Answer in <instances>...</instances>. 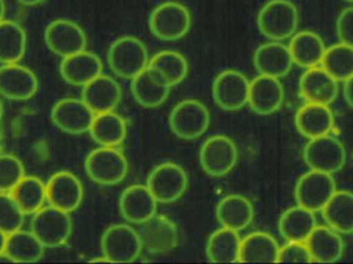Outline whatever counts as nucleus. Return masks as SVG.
<instances>
[{
  "label": "nucleus",
  "instance_id": "obj_1",
  "mask_svg": "<svg viewBox=\"0 0 353 264\" xmlns=\"http://www.w3.org/2000/svg\"><path fill=\"white\" fill-rule=\"evenodd\" d=\"M257 25L263 35L271 41H284L298 28V8L288 0H271L259 12Z\"/></svg>",
  "mask_w": 353,
  "mask_h": 264
},
{
  "label": "nucleus",
  "instance_id": "obj_2",
  "mask_svg": "<svg viewBox=\"0 0 353 264\" xmlns=\"http://www.w3.org/2000/svg\"><path fill=\"white\" fill-rule=\"evenodd\" d=\"M108 62L116 76L132 80L148 68V51L137 37H120L110 47Z\"/></svg>",
  "mask_w": 353,
  "mask_h": 264
},
{
  "label": "nucleus",
  "instance_id": "obj_3",
  "mask_svg": "<svg viewBox=\"0 0 353 264\" xmlns=\"http://www.w3.org/2000/svg\"><path fill=\"white\" fill-rule=\"evenodd\" d=\"M85 170L89 178L97 184L114 186L128 176V162L115 147H101L87 156Z\"/></svg>",
  "mask_w": 353,
  "mask_h": 264
},
{
  "label": "nucleus",
  "instance_id": "obj_4",
  "mask_svg": "<svg viewBox=\"0 0 353 264\" xmlns=\"http://www.w3.org/2000/svg\"><path fill=\"white\" fill-rule=\"evenodd\" d=\"M30 230L46 248H57L70 238L72 219L68 212L50 205L33 214Z\"/></svg>",
  "mask_w": 353,
  "mask_h": 264
},
{
  "label": "nucleus",
  "instance_id": "obj_5",
  "mask_svg": "<svg viewBox=\"0 0 353 264\" xmlns=\"http://www.w3.org/2000/svg\"><path fill=\"white\" fill-rule=\"evenodd\" d=\"M103 255L112 263H134L142 252L140 234L128 224L110 226L101 242Z\"/></svg>",
  "mask_w": 353,
  "mask_h": 264
},
{
  "label": "nucleus",
  "instance_id": "obj_6",
  "mask_svg": "<svg viewBox=\"0 0 353 264\" xmlns=\"http://www.w3.org/2000/svg\"><path fill=\"white\" fill-rule=\"evenodd\" d=\"M190 26V12L180 2L169 1L161 4L149 18L151 32L161 41H173L182 39Z\"/></svg>",
  "mask_w": 353,
  "mask_h": 264
},
{
  "label": "nucleus",
  "instance_id": "obj_7",
  "mask_svg": "<svg viewBox=\"0 0 353 264\" xmlns=\"http://www.w3.org/2000/svg\"><path fill=\"white\" fill-rule=\"evenodd\" d=\"M303 156L310 170L327 174L340 172L346 163L343 143L330 134L311 139L305 145Z\"/></svg>",
  "mask_w": 353,
  "mask_h": 264
},
{
  "label": "nucleus",
  "instance_id": "obj_8",
  "mask_svg": "<svg viewBox=\"0 0 353 264\" xmlns=\"http://www.w3.org/2000/svg\"><path fill=\"white\" fill-rule=\"evenodd\" d=\"M210 113L196 99H185L172 110L170 128L176 136L186 141L199 139L210 126Z\"/></svg>",
  "mask_w": 353,
  "mask_h": 264
},
{
  "label": "nucleus",
  "instance_id": "obj_9",
  "mask_svg": "<svg viewBox=\"0 0 353 264\" xmlns=\"http://www.w3.org/2000/svg\"><path fill=\"white\" fill-rule=\"evenodd\" d=\"M336 191L335 180L331 174L311 170L299 179L294 196L299 205L316 213L323 211Z\"/></svg>",
  "mask_w": 353,
  "mask_h": 264
},
{
  "label": "nucleus",
  "instance_id": "obj_10",
  "mask_svg": "<svg viewBox=\"0 0 353 264\" xmlns=\"http://www.w3.org/2000/svg\"><path fill=\"white\" fill-rule=\"evenodd\" d=\"M238 161V149L232 139L225 135L209 137L199 151V163L205 174L215 178L225 176L234 170Z\"/></svg>",
  "mask_w": 353,
  "mask_h": 264
},
{
  "label": "nucleus",
  "instance_id": "obj_11",
  "mask_svg": "<svg viewBox=\"0 0 353 264\" xmlns=\"http://www.w3.org/2000/svg\"><path fill=\"white\" fill-rule=\"evenodd\" d=\"M188 186V176L182 166L165 162L149 174L147 187L157 203H172L180 199Z\"/></svg>",
  "mask_w": 353,
  "mask_h": 264
},
{
  "label": "nucleus",
  "instance_id": "obj_12",
  "mask_svg": "<svg viewBox=\"0 0 353 264\" xmlns=\"http://www.w3.org/2000/svg\"><path fill=\"white\" fill-rule=\"evenodd\" d=\"M249 87L250 82L244 74L239 70H224L214 80V101L224 111H238L248 103Z\"/></svg>",
  "mask_w": 353,
  "mask_h": 264
},
{
  "label": "nucleus",
  "instance_id": "obj_13",
  "mask_svg": "<svg viewBox=\"0 0 353 264\" xmlns=\"http://www.w3.org/2000/svg\"><path fill=\"white\" fill-rule=\"evenodd\" d=\"M48 48L56 55L64 58L84 51L87 47V37L80 25L74 21H53L45 31Z\"/></svg>",
  "mask_w": 353,
  "mask_h": 264
},
{
  "label": "nucleus",
  "instance_id": "obj_14",
  "mask_svg": "<svg viewBox=\"0 0 353 264\" xmlns=\"http://www.w3.org/2000/svg\"><path fill=\"white\" fill-rule=\"evenodd\" d=\"M95 113L83 99H64L58 101L51 112L56 128L68 134L89 132Z\"/></svg>",
  "mask_w": 353,
  "mask_h": 264
},
{
  "label": "nucleus",
  "instance_id": "obj_15",
  "mask_svg": "<svg viewBox=\"0 0 353 264\" xmlns=\"http://www.w3.org/2000/svg\"><path fill=\"white\" fill-rule=\"evenodd\" d=\"M46 189L49 205L68 213L76 211L84 197L82 183L68 170L55 172L48 181Z\"/></svg>",
  "mask_w": 353,
  "mask_h": 264
},
{
  "label": "nucleus",
  "instance_id": "obj_16",
  "mask_svg": "<svg viewBox=\"0 0 353 264\" xmlns=\"http://www.w3.org/2000/svg\"><path fill=\"white\" fill-rule=\"evenodd\" d=\"M140 236L143 249L150 254H167L178 246V228L163 215H154L143 223Z\"/></svg>",
  "mask_w": 353,
  "mask_h": 264
},
{
  "label": "nucleus",
  "instance_id": "obj_17",
  "mask_svg": "<svg viewBox=\"0 0 353 264\" xmlns=\"http://www.w3.org/2000/svg\"><path fill=\"white\" fill-rule=\"evenodd\" d=\"M39 89V80L32 70L18 63L0 68V94L10 101H28Z\"/></svg>",
  "mask_w": 353,
  "mask_h": 264
},
{
  "label": "nucleus",
  "instance_id": "obj_18",
  "mask_svg": "<svg viewBox=\"0 0 353 264\" xmlns=\"http://www.w3.org/2000/svg\"><path fill=\"white\" fill-rule=\"evenodd\" d=\"M300 92L307 103L330 105L339 94V83L321 66H315L303 74Z\"/></svg>",
  "mask_w": 353,
  "mask_h": 264
},
{
  "label": "nucleus",
  "instance_id": "obj_19",
  "mask_svg": "<svg viewBox=\"0 0 353 264\" xmlns=\"http://www.w3.org/2000/svg\"><path fill=\"white\" fill-rule=\"evenodd\" d=\"M283 101V86L279 79L259 74L250 82L248 103L254 113L271 115L281 108Z\"/></svg>",
  "mask_w": 353,
  "mask_h": 264
},
{
  "label": "nucleus",
  "instance_id": "obj_20",
  "mask_svg": "<svg viewBox=\"0 0 353 264\" xmlns=\"http://www.w3.org/2000/svg\"><path fill=\"white\" fill-rule=\"evenodd\" d=\"M157 203L148 187L132 185L122 192L119 209L126 221L143 224L157 215Z\"/></svg>",
  "mask_w": 353,
  "mask_h": 264
},
{
  "label": "nucleus",
  "instance_id": "obj_21",
  "mask_svg": "<svg viewBox=\"0 0 353 264\" xmlns=\"http://www.w3.org/2000/svg\"><path fill=\"white\" fill-rule=\"evenodd\" d=\"M101 72L103 62L101 58L86 50L64 57L60 63L62 79L72 86L84 87L101 76Z\"/></svg>",
  "mask_w": 353,
  "mask_h": 264
},
{
  "label": "nucleus",
  "instance_id": "obj_22",
  "mask_svg": "<svg viewBox=\"0 0 353 264\" xmlns=\"http://www.w3.org/2000/svg\"><path fill=\"white\" fill-rule=\"evenodd\" d=\"M253 62L259 74L277 79L286 76L294 64L290 48L274 41L257 48Z\"/></svg>",
  "mask_w": 353,
  "mask_h": 264
},
{
  "label": "nucleus",
  "instance_id": "obj_23",
  "mask_svg": "<svg viewBox=\"0 0 353 264\" xmlns=\"http://www.w3.org/2000/svg\"><path fill=\"white\" fill-rule=\"evenodd\" d=\"M171 88L150 68H147L132 79V97L139 105L146 109H155L163 105L169 97Z\"/></svg>",
  "mask_w": 353,
  "mask_h": 264
},
{
  "label": "nucleus",
  "instance_id": "obj_24",
  "mask_svg": "<svg viewBox=\"0 0 353 264\" xmlns=\"http://www.w3.org/2000/svg\"><path fill=\"white\" fill-rule=\"evenodd\" d=\"M121 97L119 84L105 74L97 77L83 88L82 99L95 114L114 111Z\"/></svg>",
  "mask_w": 353,
  "mask_h": 264
},
{
  "label": "nucleus",
  "instance_id": "obj_25",
  "mask_svg": "<svg viewBox=\"0 0 353 264\" xmlns=\"http://www.w3.org/2000/svg\"><path fill=\"white\" fill-rule=\"evenodd\" d=\"M296 130L307 139L330 134L335 119L329 105L306 103L296 114Z\"/></svg>",
  "mask_w": 353,
  "mask_h": 264
},
{
  "label": "nucleus",
  "instance_id": "obj_26",
  "mask_svg": "<svg viewBox=\"0 0 353 264\" xmlns=\"http://www.w3.org/2000/svg\"><path fill=\"white\" fill-rule=\"evenodd\" d=\"M305 243L313 263H336L344 253L343 240L330 226H316Z\"/></svg>",
  "mask_w": 353,
  "mask_h": 264
},
{
  "label": "nucleus",
  "instance_id": "obj_27",
  "mask_svg": "<svg viewBox=\"0 0 353 264\" xmlns=\"http://www.w3.org/2000/svg\"><path fill=\"white\" fill-rule=\"evenodd\" d=\"M216 217L222 227L240 232L252 223L254 209L246 197L238 194L228 195L218 203Z\"/></svg>",
  "mask_w": 353,
  "mask_h": 264
},
{
  "label": "nucleus",
  "instance_id": "obj_28",
  "mask_svg": "<svg viewBox=\"0 0 353 264\" xmlns=\"http://www.w3.org/2000/svg\"><path fill=\"white\" fill-rule=\"evenodd\" d=\"M288 48L294 63L307 70L321 66L327 50L323 39L313 31H301L296 33Z\"/></svg>",
  "mask_w": 353,
  "mask_h": 264
},
{
  "label": "nucleus",
  "instance_id": "obj_29",
  "mask_svg": "<svg viewBox=\"0 0 353 264\" xmlns=\"http://www.w3.org/2000/svg\"><path fill=\"white\" fill-rule=\"evenodd\" d=\"M316 226L314 212L299 205L286 210L278 223L280 234L288 242H306Z\"/></svg>",
  "mask_w": 353,
  "mask_h": 264
},
{
  "label": "nucleus",
  "instance_id": "obj_30",
  "mask_svg": "<svg viewBox=\"0 0 353 264\" xmlns=\"http://www.w3.org/2000/svg\"><path fill=\"white\" fill-rule=\"evenodd\" d=\"M279 245L271 234L255 232L241 241L240 263H277Z\"/></svg>",
  "mask_w": 353,
  "mask_h": 264
},
{
  "label": "nucleus",
  "instance_id": "obj_31",
  "mask_svg": "<svg viewBox=\"0 0 353 264\" xmlns=\"http://www.w3.org/2000/svg\"><path fill=\"white\" fill-rule=\"evenodd\" d=\"M327 226L339 234H353V193L348 190L336 191L323 211Z\"/></svg>",
  "mask_w": 353,
  "mask_h": 264
},
{
  "label": "nucleus",
  "instance_id": "obj_32",
  "mask_svg": "<svg viewBox=\"0 0 353 264\" xmlns=\"http://www.w3.org/2000/svg\"><path fill=\"white\" fill-rule=\"evenodd\" d=\"M241 241L236 230L226 227L216 230L208 241V259L214 263H240Z\"/></svg>",
  "mask_w": 353,
  "mask_h": 264
},
{
  "label": "nucleus",
  "instance_id": "obj_33",
  "mask_svg": "<svg viewBox=\"0 0 353 264\" xmlns=\"http://www.w3.org/2000/svg\"><path fill=\"white\" fill-rule=\"evenodd\" d=\"M89 132L101 147H117L125 139L128 128L119 114L110 111L95 114Z\"/></svg>",
  "mask_w": 353,
  "mask_h": 264
},
{
  "label": "nucleus",
  "instance_id": "obj_34",
  "mask_svg": "<svg viewBox=\"0 0 353 264\" xmlns=\"http://www.w3.org/2000/svg\"><path fill=\"white\" fill-rule=\"evenodd\" d=\"M46 247L32 232L19 230L8 234L4 252L12 263H37L43 257Z\"/></svg>",
  "mask_w": 353,
  "mask_h": 264
},
{
  "label": "nucleus",
  "instance_id": "obj_35",
  "mask_svg": "<svg viewBox=\"0 0 353 264\" xmlns=\"http://www.w3.org/2000/svg\"><path fill=\"white\" fill-rule=\"evenodd\" d=\"M10 193L25 215L37 213L47 201L46 185L37 176H23Z\"/></svg>",
  "mask_w": 353,
  "mask_h": 264
},
{
  "label": "nucleus",
  "instance_id": "obj_36",
  "mask_svg": "<svg viewBox=\"0 0 353 264\" xmlns=\"http://www.w3.org/2000/svg\"><path fill=\"white\" fill-rule=\"evenodd\" d=\"M26 33L14 21L0 22V63H18L26 52Z\"/></svg>",
  "mask_w": 353,
  "mask_h": 264
},
{
  "label": "nucleus",
  "instance_id": "obj_37",
  "mask_svg": "<svg viewBox=\"0 0 353 264\" xmlns=\"http://www.w3.org/2000/svg\"><path fill=\"white\" fill-rule=\"evenodd\" d=\"M148 68L154 70L171 87L182 83L188 74V62L182 54L163 51L153 56Z\"/></svg>",
  "mask_w": 353,
  "mask_h": 264
},
{
  "label": "nucleus",
  "instance_id": "obj_38",
  "mask_svg": "<svg viewBox=\"0 0 353 264\" xmlns=\"http://www.w3.org/2000/svg\"><path fill=\"white\" fill-rule=\"evenodd\" d=\"M321 68L338 82L353 76V47L340 43L325 50Z\"/></svg>",
  "mask_w": 353,
  "mask_h": 264
},
{
  "label": "nucleus",
  "instance_id": "obj_39",
  "mask_svg": "<svg viewBox=\"0 0 353 264\" xmlns=\"http://www.w3.org/2000/svg\"><path fill=\"white\" fill-rule=\"evenodd\" d=\"M24 216L10 192H0V230L10 234L21 230Z\"/></svg>",
  "mask_w": 353,
  "mask_h": 264
},
{
  "label": "nucleus",
  "instance_id": "obj_40",
  "mask_svg": "<svg viewBox=\"0 0 353 264\" xmlns=\"http://www.w3.org/2000/svg\"><path fill=\"white\" fill-rule=\"evenodd\" d=\"M24 176V166L16 156L0 154V192H10Z\"/></svg>",
  "mask_w": 353,
  "mask_h": 264
},
{
  "label": "nucleus",
  "instance_id": "obj_41",
  "mask_svg": "<svg viewBox=\"0 0 353 264\" xmlns=\"http://www.w3.org/2000/svg\"><path fill=\"white\" fill-rule=\"evenodd\" d=\"M277 263H313V261L306 243L288 242L279 249Z\"/></svg>",
  "mask_w": 353,
  "mask_h": 264
},
{
  "label": "nucleus",
  "instance_id": "obj_42",
  "mask_svg": "<svg viewBox=\"0 0 353 264\" xmlns=\"http://www.w3.org/2000/svg\"><path fill=\"white\" fill-rule=\"evenodd\" d=\"M337 35L341 43L353 47V6L340 14L337 20Z\"/></svg>",
  "mask_w": 353,
  "mask_h": 264
},
{
  "label": "nucleus",
  "instance_id": "obj_43",
  "mask_svg": "<svg viewBox=\"0 0 353 264\" xmlns=\"http://www.w3.org/2000/svg\"><path fill=\"white\" fill-rule=\"evenodd\" d=\"M343 93L346 103L353 109V76L344 81Z\"/></svg>",
  "mask_w": 353,
  "mask_h": 264
},
{
  "label": "nucleus",
  "instance_id": "obj_44",
  "mask_svg": "<svg viewBox=\"0 0 353 264\" xmlns=\"http://www.w3.org/2000/svg\"><path fill=\"white\" fill-rule=\"evenodd\" d=\"M6 238L8 234L0 230V253H3L6 250Z\"/></svg>",
  "mask_w": 353,
  "mask_h": 264
},
{
  "label": "nucleus",
  "instance_id": "obj_45",
  "mask_svg": "<svg viewBox=\"0 0 353 264\" xmlns=\"http://www.w3.org/2000/svg\"><path fill=\"white\" fill-rule=\"evenodd\" d=\"M18 1L20 2L21 4H23V6H37V4L41 3L43 0H18Z\"/></svg>",
  "mask_w": 353,
  "mask_h": 264
},
{
  "label": "nucleus",
  "instance_id": "obj_46",
  "mask_svg": "<svg viewBox=\"0 0 353 264\" xmlns=\"http://www.w3.org/2000/svg\"><path fill=\"white\" fill-rule=\"evenodd\" d=\"M4 14H6V4L3 0H0V22L3 21Z\"/></svg>",
  "mask_w": 353,
  "mask_h": 264
},
{
  "label": "nucleus",
  "instance_id": "obj_47",
  "mask_svg": "<svg viewBox=\"0 0 353 264\" xmlns=\"http://www.w3.org/2000/svg\"><path fill=\"white\" fill-rule=\"evenodd\" d=\"M91 263H109L105 256H101V258H94L91 261Z\"/></svg>",
  "mask_w": 353,
  "mask_h": 264
},
{
  "label": "nucleus",
  "instance_id": "obj_48",
  "mask_svg": "<svg viewBox=\"0 0 353 264\" xmlns=\"http://www.w3.org/2000/svg\"><path fill=\"white\" fill-rule=\"evenodd\" d=\"M2 115H3V105H2L1 99H0V120H1Z\"/></svg>",
  "mask_w": 353,
  "mask_h": 264
},
{
  "label": "nucleus",
  "instance_id": "obj_49",
  "mask_svg": "<svg viewBox=\"0 0 353 264\" xmlns=\"http://www.w3.org/2000/svg\"><path fill=\"white\" fill-rule=\"evenodd\" d=\"M346 1L353 2V0H346Z\"/></svg>",
  "mask_w": 353,
  "mask_h": 264
}]
</instances>
